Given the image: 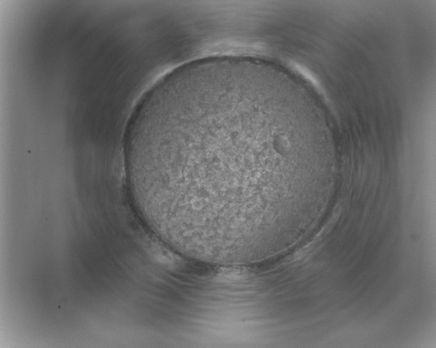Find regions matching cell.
Segmentation results:
<instances>
[{
	"label": "cell",
	"instance_id": "1",
	"mask_svg": "<svg viewBox=\"0 0 436 348\" xmlns=\"http://www.w3.org/2000/svg\"><path fill=\"white\" fill-rule=\"evenodd\" d=\"M234 61L181 68L141 100L125 145L135 209L166 245L241 259L272 243L317 168L298 114Z\"/></svg>",
	"mask_w": 436,
	"mask_h": 348
}]
</instances>
